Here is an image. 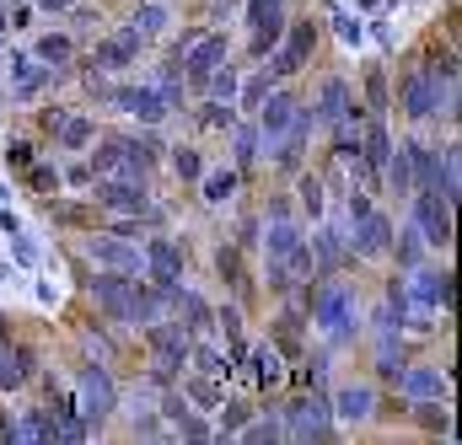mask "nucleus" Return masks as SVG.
<instances>
[{"instance_id":"1","label":"nucleus","mask_w":462,"mask_h":445,"mask_svg":"<svg viewBox=\"0 0 462 445\" xmlns=\"http://www.w3.org/2000/svg\"><path fill=\"white\" fill-rule=\"evenodd\" d=\"M301 301L312 306V322L334 338V343H345V338L360 328V301H355V290H349L345 279H334V274H328L323 285H307Z\"/></svg>"},{"instance_id":"2","label":"nucleus","mask_w":462,"mask_h":445,"mask_svg":"<svg viewBox=\"0 0 462 445\" xmlns=\"http://www.w3.org/2000/svg\"><path fill=\"white\" fill-rule=\"evenodd\" d=\"M280 435H291V440H334V408H328L323 386H312L307 397L280 408Z\"/></svg>"},{"instance_id":"3","label":"nucleus","mask_w":462,"mask_h":445,"mask_svg":"<svg viewBox=\"0 0 462 445\" xmlns=\"http://www.w3.org/2000/svg\"><path fill=\"white\" fill-rule=\"evenodd\" d=\"M87 290H92V301H97V312H103L108 322L134 328V295H140V279H134V274H114V268H103V274L87 279Z\"/></svg>"},{"instance_id":"4","label":"nucleus","mask_w":462,"mask_h":445,"mask_svg":"<svg viewBox=\"0 0 462 445\" xmlns=\"http://www.w3.org/2000/svg\"><path fill=\"white\" fill-rule=\"evenodd\" d=\"M92 204L108 215H145L151 210V188L145 177H92Z\"/></svg>"},{"instance_id":"5","label":"nucleus","mask_w":462,"mask_h":445,"mask_svg":"<svg viewBox=\"0 0 462 445\" xmlns=\"http://www.w3.org/2000/svg\"><path fill=\"white\" fill-rule=\"evenodd\" d=\"M76 386H81V403H76V413H81L92 430H97L103 419H114V413H118V386H114V376H108L103 365H81Z\"/></svg>"},{"instance_id":"6","label":"nucleus","mask_w":462,"mask_h":445,"mask_svg":"<svg viewBox=\"0 0 462 445\" xmlns=\"http://www.w3.org/2000/svg\"><path fill=\"white\" fill-rule=\"evenodd\" d=\"M258 241H263V252H269V258H280V263L307 241V231H301V221L291 215V204H285V199H269V215L258 221Z\"/></svg>"},{"instance_id":"7","label":"nucleus","mask_w":462,"mask_h":445,"mask_svg":"<svg viewBox=\"0 0 462 445\" xmlns=\"http://www.w3.org/2000/svg\"><path fill=\"white\" fill-rule=\"evenodd\" d=\"M145 349H151V359H156V370H162V376H178V370L189 365V349H194V338L183 333L178 322L156 317V322H145Z\"/></svg>"},{"instance_id":"8","label":"nucleus","mask_w":462,"mask_h":445,"mask_svg":"<svg viewBox=\"0 0 462 445\" xmlns=\"http://www.w3.org/2000/svg\"><path fill=\"white\" fill-rule=\"evenodd\" d=\"M285 43L274 49V59H269V81H291V76H301L307 70V59H312V49H318V27L312 22H291V32H280Z\"/></svg>"},{"instance_id":"9","label":"nucleus","mask_w":462,"mask_h":445,"mask_svg":"<svg viewBox=\"0 0 462 445\" xmlns=\"http://www.w3.org/2000/svg\"><path fill=\"white\" fill-rule=\"evenodd\" d=\"M414 199V231L425 236V247H452V204L436 194V188H420V194H409Z\"/></svg>"},{"instance_id":"10","label":"nucleus","mask_w":462,"mask_h":445,"mask_svg":"<svg viewBox=\"0 0 462 445\" xmlns=\"http://www.w3.org/2000/svg\"><path fill=\"white\" fill-rule=\"evenodd\" d=\"M140 258H145L151 285H183V274H189V252H183V241H172V236H151Z\"/></svg>"},{"instance_id":"11","label":"nucleus","mask_w":462,"mask_h":445,"mask_svg":"<svg viewBox=\"0 0 462 445\" xmlns=\"http://www.w3.org/2000/svg\"><path fill=\"white\" fill-rule=\"evenodd\" d=\"M403 301H414L420 317L436 312V306L447 312V306H452V268H420V263H414V279L403 285Z\"/></svg>"},{"instance_id":"12","label":"nucleus","mask_w":462,"mask_h":445,"mask_svg":"<svg viewBox=\"0 0 462 445\" xmlns=\"http://www.w3.org/2000/svg\"><path fill=\"white\" fill-rule=\"evenodd\" d=\"M387 247H393V221L376 204L360 210L355 215V231H349V258H387Z\"/></svg>"},{"instance_id":"13","label":"nucleus","mask_w":462,"mask_h":445,"mask_svg":"<svg viewBox=\"0 0 462 445\" xmlns=\"http://www.w3.org/2000/svg\"><path fill=\"white\" fill-rule=\"evenodd\" d=\"M291 118H296V92L269 86V97L253 108V129H258V140H263V145H274V140L291 129Z\"/></svg>"},{"instance_id":"14","label":"nucleus","mask_w":462,"mask_h":445,"mask_svg":"<svg viewBox=\"0 0 462 445\" xmlns=\"http://www.w3.org/2000/svg\"><path fill=\"white\" fill-rule=\"evenodd\" d=\"M312 113H318V123H328V129H339V123H360V103H355L349 81H339V76H328V81L318 86Z\"/></svg>"},{"instance_id":"15","label":"nucleus","mask_w":462,"mask_h":445,"mask_svg":"<svg viewBox=\"0 0 462 445\" xmlns=\"http://www.w3.org/2000/svg\"><path fill=\"white\" fill-rule=\"evenodd\" d=\"M247 27H253V54L263 59L274 43H280V32H285V0H247Z\"/></svg>"},{"instance_id":"16","label":"nucleus","mask_w":462,"mask_h":445,"mask_svg":"<svg viewBox=\"0 0 462 445\" xmlns=\"http://www.w3.org/2000/svg\"><path fill=\"white\" fill-rule=\"evenodd\" d=\"M221 59H231L226 32H205V38H194V43H189V54H183V65H178V70H183V76L194 81V92H199V81H205Z\"/></svg>"},{"instance_id":"17","label":"nucleus","mask_w":462,"mask_h":445,"mask_svg":"<svg viewBox=\"0 0 462 445\" xmlns=\"http://www.w3.org/2000/svg\"><path fill=\"white\" fill-rule=\"evenodd\" d=\"M81 252H87L97 268H114V274H140V263H145L129 241H118V236H97V231L81 241Z\"/></svg>"},{"instance_id":"18","label":"nucleus","mask_w":462,"mask_h":445,"mask_svg":"<svg viewBox=\"0 0 462 445\" xmlns=\"http://www.w3.org/2000/svg\"><path fill=\"white\" fill-rule=\"evenodd\" d=\"M172 322L189 338H205V333H216V306H210L199 290H183V285H178V295H172Z\"/></svg>"},{"instance_id":"19","label":"nucleus","mask_w":462,"mask_h":445,"mask_svg":"<svg viewBox=\"0 0 462 445\" xmlns=\"http://www.w3.org/2000/svg\"><path fill=\"white\" fill-rule=\"evenodd\" d=\"M38 376H43V370H38V354L11 338V343L0 349V392H22V386L38 381Z\"/></svg>"},{"instance_id":"20","label":"nucleus","mask_w":462,"mask_h":445,"mask_svg":"<svg viewBox=\"0 0 462 445\" xmlns=\"http://www.w3.org/2000/svg\"><path fill=\"white\" fill-rule=\"evenodd\" d=\"M5 81H11V97L27 103V97H38V92L49 86V65L32 59V54H11V59H5Z\"/></svg>"},{"instance_id":"21","label":"nucleus","mask_w":462,"mask_h":445,"mask_svg":"<svg viewBox=\"0 0 462 445\" xmlns=\"http://www.w3.org/2000/svg\"><path fill=\"white\" fill-rule=\"evenodd\" d=\"M140 49H145V38H140L134 27H124V32L103 38V43L92 49V65H97V70H129V65L140 59Z\"/></svg>"},{"instance_id":"22","label":"nucleus","mask_w":462,"mask_h":445,"mask_svg":"<svg viewBox=\"0 0 462 445\" xmlns=\"http://www.w3.org/2000/svg\"><path fill=\"white\" fill-rule=\"evenodd\" d=\"M114 103L129 113V118H140L145 129H156V123L167 118V103H162V92H156V86H118Z\"/></svg>"},{"instance_id":"23","label":"nucleus","mask_w":462,"mask_h":445,"mask_svg":"<svg viewBox=\"0 0 462 445\" xmlns=\"http://www.w3.org/2000/svg\"><path fill=\"white\" fill-rule=\"evenodd\" d=\"M328 408H334V419H345V424H365V419L376 413V386H365V381L355 386V381H349V386H339V392L328 397Z\"/></svg>"},{"instance_id":"24","label":"nucleus","mask_w":462,"mask_h":445,"mask_svg":"<svg viewBox=\"0 0 462 445\" xmlns=\"http://www.w3.org/2000/svg\"><path fill=\"white\" fill-rule=\"evenodd\" d=\"M162 419H167L178 435H189V440H210V435H216V430H210V424L194 413V403H189V397H178V392L162 403Z\"/></svg>"},{"instance_id":"25","label":"nucleus","mask_w":462,"mask_h":445,"mask_svg":"<svg viewBox=\"0 0 462 445\" xmlns=\"http://www.w3.org/2000/svg\"><path fill=\"white\" fill-rule=\"evenodd\" d=\"M447 204H457L462 194V156H457V145H436V183H430Z\"/></svg>"},{"instance_id":"26","label":"nucleus","mask_w":462,"mask_h":445,"mask_svg":"<svg viewBox=\"0 0 462 445\" xmlns=\"http://www.w3.org/2000/svg\"><path fill=\"white\" fill-rule=\"evenodd\" d=\"M398 386H403L409 397H441V392H447V376H441L436 365H403Z\"/></svg>"},{"instance_id":"27","label":"nucleus","mask_w":462,"mask_h":445,"mask_svg":"<svg viewBox=\"0 0 462 445\" xmlns=\"http://www.w3.org/2000/svg\"><path fill=\"white\" fill-rule=\"evenodd\" d=\"M258 129L253 123H231V161H236V172H253L258 167Z\"/></svg>"},{"instance_id":"28","label":"nucleus","mask_w":462,"mask_h":445,"mask_svg":"<svg viewBox=\"0 0 462 445\" xmlns=\"http://www.w3.org/2000/svg\"><path fill=\"white\" fill-rule=\"evenodd\" d=\"M403 150H409V177H414V194H420V188H430V183H436V145L409 140Z\"/></svg>"},{"instance_id":"29","label":"nucleus","mask_w":462,"mask_h":445,"mask_svg":"<svg viewBox=\"0 0 462 445\" xmlns=\"http://www.w3.org/2000/svg\"><path fill=\"white\" fill-rule=\"evenodd\" d=\"M189 365H194L199 376H231V370H236V365H231V354L210 349V343H199V338H194V349H189Z\"/></svg>"},{"instance_id":"30","label":"nucleus","mask_w":462,"mask_h":445,"mask_svg":"<svg viewBox=\"0 0 462 445\" xmlns=\"http://www.w3.org/2000/svg\"><path fill=\"white\" fill-rule=\"evenodd\" d=\"M32 59H43L49 70H60V65H70V59H76V43H70L65 32H43V38H38V54H32Z\"/></svg>"},{"instance_id":"31","label":"nucleus","mask_w":462,"mask_h":445,"mask_svg":"<svg viewBox=\"0 0 462 445\" xmlns=\"http://www.w3.org/2000/svg\"><path fill=\"white\" fill-rule=\"evenodd\" d=\"M183 397H189V403H199V408H221V397H226V392H221V376H199V370H194V376L183 381Z\"/></svg>"},{"instance_id":"32","label":"nucleus","mask_w":462,"mask_h":445,"mask_svg":"<svg viewBox=\"0 0 462 445\" xmlns=\"http://www.w3.org/2000/svg\"><path fill=\"white\" fill-rule=\"evenodd\" d=\"M199 92H210L216 103H236V65H231V59H221V65L199 81Z\"/></svg>"},{"instance_id":"33","label":"nucleus","mask_w":462,"mask_h":445,"mask_svg":"<svg viewBox=\"0 0 462 445\" xmlns=\"http://www.w3.org/2000/svg\"><path fill=\"white\" fill-rule=\"evenodd\" d=\"M199 194H205V204H231V194H236V167L205 172V177H199Z\"/></svg>"},{"instance_id":"34","label":"nucleus","mask_w":462,"mask_h":445,"mask_svg":"<svg viewBox=\"0 0 462 445\" xmlns=\"http://www.w3.org/2000/svg\"><path fill=\"white\" fill-rule=\"evenodd\" d=\"M274 343H280V354L301 359V317H296V312H280V317H274Z\"/></svg>"},{"instance_id":"35","label":"nucleus","mask_w":462,"mask_h":445,"mask_svg":"<svg viewBox=\"0 0 462 445\" xmlns=\"http://www.w3.org/2000/svg\"><path fill=\"white\" fill-rule=\"evenodd\" d=\"M167 161H172V172H178L183 183H199V177H205V156H199L194 145H172Z\"/></svg>"},{"instance_id":"36","label":"nucleus","mask_w":462,"mask_h":445,"mask_svg":"<svg viewBox=\"0 0 462 445\" xmlns=\"http://www.w3.org/2000/svg\"><path fill=\"white\" fill-rule=\"evenodd\" d=\"M382 183H387L393 194H414V177H409V150H403V145L387 156V167H382Z\"/></svg>"},{"instance_id":"37","label":"nucleus","mask_w":462,"mask_h":445,"mask_svg":"<svg viewBox=\"0 0 462 445\" xmlns=\"http://www.w3.org/2000/svg\"><path fill=\"white\" fill-rule=\"evenodd\" d=\"M414 424H420L425 435H447V430H452V413H447L441 403H430V397H420V403H414Z\"/></svg>"},{"instance_id":"38","label":"nucleus","mask_w":462,"mask_h":445,"mask_svg":"<svg viewBox=\"0 0 462 445\" xmlns=\"http://www.w3.org/2000/svg\"><path fill=\"white\" fill-rule=\"evenodd\" d=\"M92 140H97V123H92V118H65V123H60V145H65V150H87Z\"/></svg>"},{"instance_id":"39","label":"nucleus","mask_w":462,"mask_h":445,"mask_svg":"<svg viewBox=\"0 0 462 445\" xmlns=\"http://www.w3.org/2000/svg\"><path fill=\"white\" fill-rule=\"evenodd\" d=\"M216 268H221V279H226L236 295H247V268H242V252L236 247H221L216 252Z\"/></svg>"},{"instance_id":"40","label":"nucleus","mask_w":462,"mask_h":445,"mask_svg":"<svg viewBox=\"0 0 462 445\" xmlns=\"http://www.w3.org/2000/svg\"><path fill=\"white\" fill-rule=\"evenodd\" d=\"M393 338H398V333H382V343H376V370H382L387 381H398V376H403V365H409V359H403V349H398Z\"/></svg>"},{"instance_id":"41","label":"nucleus","mask_w":462,"mask_h":445,"mask_svg":"<svg viewBox=\"0 0 462 445\" xmlns=\"http://www.w3.org/2000/svg\"><path fill=\"white\" fill-rule=\"evenodd\" d=\"M387 252H398V268H414V263L425 258V236H420V231H403V236L393 231V247H387Z\"/></svg>"},{"instance_id":"42","label":"nucleus","mask_w":462,"mask_h":445,"mask_svg":"<svg viewBox=\"0 0 462 445\" xmlns=\"http://www.w3.org/2000/svg\"><path fill=\"white\" fill-rule=\"evenodd\" d=\"M134 32H140V38H156V32H167V5L145 0V5L134 11Z\"/></svg>"},{"instance_id":"43","label":"nucleus","mask_w":462,"mask_h":445,"mask_svg":"<svg viewBox=\"0 0 462 445\" xmlns=\"http://www.w3.org/2000/svg\"><path fill=\"white\" fill-rule=\"evenodd\" d=\"M296 194H301V215H307V221H318V215H323V177H312V172H301V183H296Z\"/></svg>"},{"instance_id":"44","label":"nucleus","mask_w":462,"mask_h":445,"mask_svg":"<svg viewBox=\"0 0 462 445\" xmlns=\"http://www.w3.org/2000/svg\"><path fill=\"white\" fill-rule=\"evenodd\" d=\"M280 376H285V370H280V354H274V349H258V354H253V381H258V386H280Z\"/></svg>"},{"instance_id":"45","label":"nucleus","mask_w":462,"mask_h":445,"mask_svg":"<svg viewBox=\"0 0 462 445\" xmlns=\"http://www.w3.org/2000/svg\"><path fill=\"white\" fill-rule=\"evenodd\" d=\"M242 440H253V445H263V440H280V413H263V419H247L242 430H236Z\"/></svg>"},{"instance_id":"46","label":"nucleus","mask_w":462,"mask_h":445,"mask_svg":"<svg viewBox=\"0 0 462 445\" xmlns=\"http://www.w3.org/2000/svg\"><path fill=\"white\" fill-rule=\"evenodd\" d=\"M269 86H280V81H269V70H263V76H253V81H247V86H236V108H258V103H263V97H269Z\"/></svg>"},{"instance_id":"47","label":"nucleus","mask_w":462,"mask_h":445,"mask_svg":"<svg viewBox=\"0 0 462 445\" xmlns=\"http://www.w3.org/2000/svg\"><path fill=\"white\" fill-rule=\"evenodd\" d=\"M334 161H345V167H355V161H360V129H355V123H339V140H334Z\"/></svg>"},{"instance_id":"48","label":"nucleus","mask_w":462,"mask_h":445,"mask_svg":"<svg viewBox=\"0 0 462 445\" xmlns=\"http://www.w3.org/2000/svg\"><path fill=\"white\" fill-rule=\"evenodd\" d=\"M365 103H371L376 113H387V103H393V97H387V76H382V65L365 70Z\"/></svg>"},{"instance_id":"49","label":"nucleus","mask_w":462,"mask_h":445,"mask_svg":"<svg viewBox=\"0 0 462 445\" xmlns=\"http://www.w3.org/2000/svg\"><path fill=\"white\" fill-rule=\"evenodd\" d=\"M199 123H205V129H231V123H236V103H216V97H210L205 113H199Z\"/></svg>"},{"instance_id":"50","label":"nucleus","mask_w":462,"mask_h":445,"mask_svg":"<svg viewBox=\"0 0 462 445\" xmlns=\"http://www.w3.org/2000/svg\"><path fill=\"white\" fill-rule=\"evenodd\" d=\"M247 413H253V408H247V403H236V397H221V430H216V435H236V430H242V424H247Z\"/></svg>"},{"instance_id":"51","label":"nucleus","mask_w":462,"mask_h":445,"mask_svg":"<svg viewBox=\"0 0 462 445\" xmlns=\"http://www.w3.org/2000/svg\"><path fill=\"white\" fill-rule=\"evenodd\" d=\"M231 247H236V252H253V247H258V215H247V221L236 225V241H231Z\"/></svg>"},{"instance_id":"52","label":"nucleus","mask_w":462,"mask_h":445,"mask_svg":"<svg viewBox=\"0 0 462 445\" xmlns=\"http://www.w3.org/2000/svg\"><path fill=\"white\" fill-rule=\"evenodd\" d=\"M27 183H32L38 194H49V188H60V172H49V167H32V172H27Z\"/></svg>"},{"instance_id":"53","label":"nucleus","mask_w":462,"mask_h":445,"mask_svg":"<svg viewBox=\"0 0 462 445\" xmlns=\"http://www.w3.org/2000/svg\"><path fill=\"white\" fill-rule=\"evenodd\" d=\"M5 161H11V167H32V145H27V140H11Z\"/></svg>"},{"instance_id":"54","label":"nucleus","mask_w":462,"mask_h":445,"mask_svg":"<svg viewBox=\"0 0 462 445\" xmlns=\"http://www.w3.org/2000/svg\"><path fill=\"white\" fill-rule=\"evenodd\" d=\"M54 221H65V225H92V215H87V210H76V204H60V210H54Z\"/></svg>"},{"instance_id":"55","label":"nucleus","mask_w":462,"mask_h":445,"mask_svg":"<svg viewBox=\"0 0 462 445\" xmlns=\"http://www.w3.org/2000/svg\"><path fill=\"white\" fill-rule=\"evenodd\" d=\"M134 435H151V440H156V435H162V419H156V413H140V419H134Z\"/></svg>"},{"instance_id":"56","label":"nucleus","mask_w":462,"mask_h":445,"mask_svg":"<svg viewBox=\"0 0 462 445\" xmlns=\"http://www.w3.org/2000/svg\"><path fill=\"white\" fill-rule=\"evenodd\" d=\"M65 183H76V188H87V183H92V167H70V172H65Z\"/></svg>"},{"instance_id":"57","label":"nucleus","mask_w":462,"mask_h":445,"mask_svg":"<svg viewBox=\"0 0 462 445\" xmlns=\"http://www.w3.org/2000/svg\"><path fill=\"white\" fill-rule=\"evenodd\" d=\"M11 343V322H5V312H0V349Z\"/></svg>"}]
</instances>
